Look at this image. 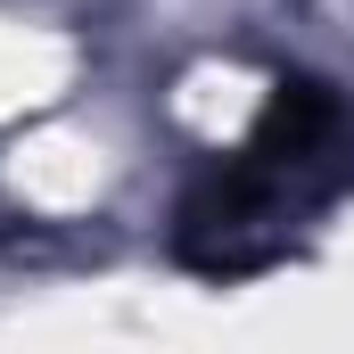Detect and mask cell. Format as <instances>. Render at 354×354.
<instances>
[{"mask_svg":"<svg viewBox=\"0 0 354 354\" xmlns=\"http://www.w3.org/2000/svg\"><path fill=\"white\" fill-rule=\"evenodd\" d=\"M338 140V99L322 83H272L264 115H256V132H248V157H264V165H305V157H322Z\"/></svg>","mask_w":354,"mask_h":354,"instance_id":"6da1fadb","label":"cell"}]
</instances>
